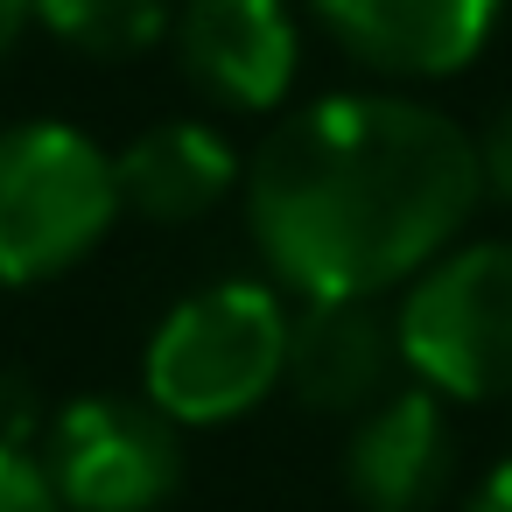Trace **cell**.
<instances>
[{
  "label": "cell",
  "instance_id": "cell-1",
  "mask_svg": "<svg viewBox=\"0 0 512 512\" xmlns=\"http://www.w3.org/2000/svg\"><path fill=\"white\" fill-rule=\"evenodd\" d=\"M246 225L302 302H379L435 267L484 204L477 134L407 92L295 106L246 162Z\"/></svg>",
  "mask_w": 512,
  "mask_h": 512
},
{
  "label": "cell",
  "instance_id": "cell-2",
  "mask_svg": "<svg viewBox=\"0 0 512 512\" xmlns=\"http://www.w3.org/2000/svg\"><path fill=\"white\" fill-rule=\"evenodd\" d=\"M288 323L295 309L281 302V288L211 281L155 323L141 351V393L176 428L239 421L288 379Z\"/></svg>",
  "mask_w": 512,
  "mask_h": 512
},
{
  "label": "cell",
  "instance_id": "cell-3",
  "mask_svg": "<svg viewBox=\"0 0 512 512\" xmlns=\"http://www.w3.org/2000/svg\"><path fill=\"white\" fill-rule=\"evenodd\" d=\"M120 225L113 155L71 120L0 127V288L71 274Z\"/></svg>",
  "mask_w": 512,
  "mask_h": 512
},
{
  "label": "cell",
  "instance_id": "cell-4",
  "mask_svg": "<svg viewBox=\"0 0 512 512\" xmlns=\"http://www.w3.org/2000/svg\"><path fill=\"white\" fill-rule=\"evenodd\" d=\"M400 365L414 386L484 407L512 400V239H456L400 288Z\"/></svg>",
  "mask_w": 512,
  "mask_h": 512
},
{
  "label": "cell",
  "instance_id": "cell-5",
  "mask_svg": "<svg viewBox=\"0 0 512 512\" xmlns=\"http://www.w3.org/2000/svg\"><path fill=\"white\" fill-rule=\"evenodd\" d=\"M43 477L64 512H155L183 484V428L148 393H85L57 407Z\"/></svg>",
  "mask_w": 512,
  "mask_h": 512
},
{
  "label": "cell",
  "instance_id": "cell-6",
  "mask_svg": "<svg viewBox=\"0 0 512 512\" xmlns=\"http://www.w3.org/2000/svg\"><path fill=\"white\" fill-rule=\"evenodd\" d=\"M169 43L183 78L232 113H274L302 71L288 0H176Z\"/></svg>",
  "mask_w": 512,
  "mask_h": 512
},
{
  "label": "cell",
  "instance_id": "cell-7",
  "mask_svg": "<svg viewBox=\"0 0 512 512\" xmlns=\"http://www.w3.org/2000/svg\"><path fill=\"white\" fill-rule=\"evenodd\" d=\"M309 8L351 64L400 85H428L484 57L505 0H309Z\"/></svg>",
  "mask_w": 512,
  "mask_h": 512
},
{
  "label": "cell",
  "instance_id": "cell-8",
  "mask_svg": "<svg viewBox=\"0 0 512 512\" xmlns=\"http://www.w3.org/2000/svg\"><path fill=\"white\" fill-rule=\"evenodd\" d=\"M456 484V428L449 400L428 386H393L379 407L351 421L344 491L365 512H435Z\"/></svg>",
  "mask_w": 512,
  "mask_h": 512
},
{
  "label": "cell",
  "instance_id": "cell-9",
  "mask_svg": "<svg viewBox=\"0 0 512 512\" xmlns=\"http://www.w3.org/2000/svg\"><path fill=\"white\" fill-rule=\"evenodd\" d=\"M400 337L379 302H302L288 323V393L316 414H365L393 393Z\"/></svg>",
  "mask_w": 512,
  "mask_h": 512
},
{
  "label": "cell",
  "instance_id": "cell-10",
  "mask_svg": "<svg viewBox=\"0 0 512 512\" xmlns=\"http://www.w3.org/2000/svg\"><path fill=\"white\" fill-rule=\"evenodd\" d=\"M113 183L120 211L148 225H197L232 190H246V162L211 120H162L113 155Z\"/></svg>",
  "mask_w": 512,
  "mask_h": 512
},
{
  "label": "cell",
  "instance_id": "cell-11",
  "mask_svg": "<svg viewBox=\"0 0 512 512\" xmlns=\"http://www.w3.org/2000/svg\"><path fill=\"white\" fill-rule=\"evenodd\" d=\"M36 22H43L50 43H64L71 57L134 64V57H148V50L169 36L176 0H36Z\"/></svg>",
  "mask_w": 512,
  "mask_h": 512
},
{
  "label": "cell",
  "instance_id": "cell-12",
  "mask_svg": "<svg viewBox=\"0 0 512 512\" xmlns=\"http://www.w3.org/2000/svg\"><path fill=\"white\" fill-rule=\"evenodd\" d=\"M0 512H64L50 477H43V456L0 442Z\"/></svg>",
  "mask_w": 512,
  "mask_h": 512
},
{
  "label": "cell",
  "instance_id": "cell-13",
  "mask_svg": "<svg viewBox=\"0 0 512 512\" xmlns=\"http://www.w3.org/2000/svg\"><path fill=\"white\" fill-rule=\"evenodd\" d=\"M477 169H484V197L512 211V113H498L477 134Z\"/></svg>",
  "mask_w": 512,
  "mask_h": 512
},
{
  "label": "cell",
  "instance_id": "cell-14",
  "mask_svg": "<svg viewBox=\"0 0 512 512\" xmlns=\"http://www.w3.org/2000/svg\"><path fill=\"white\" fill-rule=\"evenodd\" d=\"M36 428H43V414H36L29 379H22V372H0V442L29 449V435H36Z\"/></svg>",
  "mask_w": 512,
  "mask_h": 512
},
{
  "label": "cell",
  "instance_id": "cell-15",
  "mask_svg": "<svg viewBox=\"0 0 512 512\" xmlns=\"http://www.w3.org/2000/svg\"><path fill=\"white\" fill-rule=\"evenodd\" d=\"M456 512H512V456H505V463H491V470L470 484V498H463Z\"/></svg>",
  "mask_w": 512,
  "mask_h": 512
},
{
  "label": "cell",
  "instance_id": "cell-16",
  "mask_svg": "<svg viewBox=\"0 0 512 512\" xmlns=\"http://www.w3.org/2000/svg\"><path fill=\"white\" fill-rule=\"evenodd\" d=\"M29 22H36V0H0V64H8V50L29 36Z\"/></svg>",
  "mask_w": 512,
  "mask_h": 512
}]
</instances>
